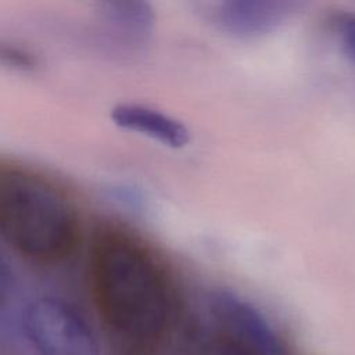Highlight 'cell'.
I'll list each match as a JSON object with an SVG mask.
<instances>
[{"label":"cell","instance_id":"obj_1","mask_svg":"<svg viewBox=\"0 0 355 355\" xmlns=\"http://www.w3.org/2000/svg\"><path fill=\"white\" fill-rule=\"evenodd\" d=\"M87 272L111 355H158L179 305L162 258L132 232L103 227L93 237Z\"/></svg>","mask_w":355,"mask_h":355},{"label":"cell","instance_id":"obj_2","mask_svg":"<svg viewBox=\"0 0 355 355\" xmlns=\"http://www.w3.org/2000/svg\"><path fill=\"white\" fill-rule=\"evenodd\" d=\"M0 234L26 261L53 266L68 259L80 237L71 197L49 178L26 168L0 169Z\"/></svg>","mask_w":355,"mask_h":355},{"label":"cell","instance_id":"obj_3","mask_svg":"<svg viewBox=\"0 0 355 355\" xmlns=\"http://www.w3.org/2000/svg\"><path fill=\"white\" fill-rule=\"evenodd\" d=\"M21 329L37 355H100L98 338L71 302L42 295L21 312Z\"/></svg>","mask_w":355,"mask_h":355},{"label":"cell","instance_id":"obj_4","mask_svg":"<svg viewBox=\"0 0 355 355\" xmlns=\"http://www.w3.org/2000/svg\"><path fill=\"white\" fill-rule=\"evenodd\" d=\"M211 312L222 336L261 355H287L286 341L276 326L245 298L232 291H216L211 297Z\"/></svg>","mask_w":355,"mask_h":355},{"label":"cell","instance_id":"obj_5","mask_svg":"<svg viewBox=\"0 0 355 355\" xmlns=\"http://www.w3.org/2000/svg\"><path fill=\"white\" fill-rule=\"evenodd\" d=\"M300 6L280 0H226L212 3L207 14L220 32L236 39H254L276 31Z\"/></svg>","mask_w":355,"mask_h":355},{"label":"cell","instance_id":"obj_6","mask_svg":"<svg viewBox=\"0 0 355 355\" xmlns=\"http://www.w3.org/2000/svg\"><path fill=\"white\" fill-rule=\"evenodd\" d=\"M110 116L118 128L172 148H182L190 141V132L182 121L144 104L119 103L111 110Z\"/></svg>","mask_w":355,"mask_h":355},{"label":"cell","instance_id":"obj_7","mask_svg":"<svg viewBox=\"0 0 355 355\" xmlns=\"http://www.w3.org/2000/svg\"><path fill=\"white\" fill-rule=\"evenodd\" d=\"M96 14L97 21L112 39L132 49L146 46L153 36L155 17L147 1H100Z\"/></svg>","mask_w":355,"mask_h":355},{"label":"cell","instance_id":"obj_8","mask_svg":"<svg viewBox=\"0 0 355 355\" xmlns=\"http://www.w3.org/2000/svg\"><path fill=\"white\" fill-rule=\"evenodd\" d=\"M1 61L4 65L11 67L12 69L26 72L32 71L36 67V58L26 51L14 44H1Z\"/></svg>","mask_w":355,"mask_h":355},{"label":"cell","instance_id":"obj_9","mask_svg":"<svg viewBox=\"0 0 355 355\" xmlns=\"http://www.w3.org/2000/svg\"><path fill=\"white\" fill-rule=\"evenodd\" d=\"M334 25L344 50L355 61V12L338 15Z\"/></svg>","mask_w":355,"mask_h":355},{"label":"cell","instance_id":"obj_10","mask_svg":"<svg viewBox=\"0 0 355 355\" xmlns=\"http://www.w3.org/2000/svg\"><path fill=\"white\" fill-rule=\"evenodd\" d=\"M215 355H261L257 351L251 349L250 347L229 338L226 336H219V340L216 343V351Z\"/></svg>","mask_w":355,"mask_h":355}]
</instances>
